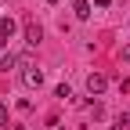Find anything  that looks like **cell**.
Listing matches in <instances>:
<instances>
[{
    "label": "cell",
    "mask_w": 130,
    "mask_h": 130,
    "mask_svg": "<svg viewBox=\"0 0 130 130\" xmlns=\"http://www.w3.org/2000/svg\"><path fill=\"white\" fill-rule=\"evenodd\" d=\"M105 87H108V79H105L101 72H90V76H87V90H90V94H105Z\"/></svg>",
    "instance_id": "6da1fadb"
},
{
    "label": "cell",
    "mask_w": 130,
    "mask_h": 130,
    "mask_svg": "<svg viewBox=\"0 0 130 130\" xmlns=\"http://www.w3.org/2000/svg\"><path fill=\"white\" fill-rule=\"evenodd\" d=\"M14 29H18V25H14V18H11V14H7V18H0V47H4V43L14 36Z\"/></svg>",
    "instance_id": "7a4b0ae2"
},
{
    "label": "cell",
    "mask_w": 130,
    "mask_h": 130,
    "mask_svg": "<svg viewBox=\"0 0 130 130\" xmlns=\"http://www.w3.org/2000/svg\"><path fill=\"white\" fill-rule=\"evenodd\" d=\"M22 79H25V87H40L43 83V72L32 65V69H22Z\"/></svg>",
    "instance_id": "3957f363"
},
{
    "label": "cell",
    "mask_w": 130,
    "mask_h": 130,
    "mask_svg": "<svg viewBox=\"0 0 130 130\" xmlns=\"http://www.w3.org/2000/svg\"><path fill=\"white\" fill-rule=\"evenodd\" d=\"M40 40H43V29H40L36 22H29V25H25V43H29V47H36Z\"/></svg>",
    "instance_id": "277c9868"
},
{
    "label": "cell",
    "mask_w": 130,
    "mask_h": 130,
    "mask_svg": "<svg viewBox=\"0 0 130 130\" xmlns=\"http://www.w3.org/2000/svg\"><path fill=\"white\" fill-rule=\"evenodd\" d=\"M76 18H79V22L90 18V4H87V0H76Z\"/></svg>",
    "instance_id": "5b68a950"
},
{
    "label": "cell",
    "mask_w": 130,
    "mask_h": 130,
    "mask_svg": "<svg viewBox=\"0 0 130 130\" xmlns=\"http://www.w3.org/2000/svg\"><path fill=\"white\" fill-rule=\"evenodd\" d=\"M14 65H18V58H14V54H4V58H0V69H4V72L14 69Z\"/></svg>",
    "instance_id": "8992f818"
},
{
    "label": "cell",
    "mask_w": 130,
    "mask_h": 130,
    "mask_svg": "<svg viewBox=\"0 0 130 130\" xmlns=\"http://www.w3.org/2000/svg\"><path fill=\"white\" fill-rule=\"evenodd\" d=\"M54 98H61V101H69V98H72V90L65 87V83H58V87H54Z\"/></svg>",
    "instance_id": "52a82bcc"
},
{
    "label": "cell",
    "mask_w": 130,
    "mask_h": 130,
    "mask_svg": "<svg viewBox=\"0 0 130 130\" xmlns=\"http://www.w3.org/2000/svg\"><path fill=\"white\" fill-rule=\"evenodd\" d=\"M126 126H130V116H119L116 123H112V130H126Z\"/></svg>",
    "instance_id": "ba28073f"
},
{
    "label": "cell",
    "mask_w": 130,
    "mask_h": 130,
    "mask_svg": "<svg viewBox=\"0 0 130 130\" xmlns=\"http://www.w3.org/2000/svg\"><path fill=\"white\" fill-rule=\"evenodd\" d=\"M0 126H7V105L0 101Z\"/></svg>",
    "instance_id": "9c48e42d"
},
{
    "label": "cell",
    "mask_w": 130,
    "mask_h": 130,
    "mask_svg": "<svg viewBox=\"0 0 130 130\" xmlns=\"http://www.w3.org/2000/svg\"><path fill=\"white\" fill-rule=\"evenodd\" d=\"M94 4H98V7H108V4H112V0H94Z\"/></svg>",
    "instance_id": "30bf717a"
},
{
    "label": "cell",
    "mask_w": 130,
    "mask_h": 130,
    "mask_svg": "<svg viewBox=\"0 0 130 130\" xmlns=\"http://www.w3.org/2000/svg\"><path fill=\"white\" fill-rule=\"evenodd\" d=\"M123 58H126V61H130V43H126V47H123Z\"/></svg>",
    "instance_id": "8fae6325"
},
{
    "label": "cell",
    "mask_w": 130,
    "mask_h": 130,
    "mask_svg": "<svg viewBox=\"0 0 130 130\" xmlns=\"http://www.w3.org/2000/svg\"><path fill=\"white\" fill-rule=\"evenodd\" d=\"M47 4H58V0H47Z\"/></svg>",
    "instance_id": "7c38bea8"
}]
</instances>
